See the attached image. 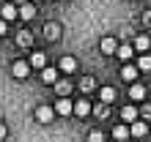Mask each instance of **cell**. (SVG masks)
Wrapping results in <instances>:
<instances>
[{
  "label": "cell",
  "mask_w": 151,
  "mask_h": 142,
  "mask_svg": "<svg viewBox=\"0 0 151 142\" xmlns=\"http://www.w3.org/2000/svg\"><path fill=\"white\" fill-rule=\"evenodd\" d=\"M91 109H93L96 115H99L102 120H104V118H107V115H110V112H107V107H104V104H99V107H91Z\"/></svg>",
  "instance_id": "25"
},
{
  "label": "cell",
  "mask_w": 151,
  "mask_h": 142,
  "mask_svg": "<svg viewBox=\"0 0 151 142\" xmlns=\"http://www.w3.org/2000/svg\"><path fill=\"white\" fill-rule=\"evenodd\" d=\"M88 112H91V104H88L85 99H80V101L74 104V109H72V115H77V118H85Z\"/></svg>",
  "instance_id": "6"
},
{
  "label": "cell",
  "mask_w": 151,
  "mask_h": 142,
  "mask_svg": "<svg viewBox=\"0 0 151 142\" xmlns=\"http://www.w3.org/2000/svg\"><path fill=\"white\" fill-rule=\"evenodd\" d=\"M102 52L104 55H115V52H118V44H115V38H102Z\"/></svg>",
  "instance_id": "8"
},
{
  "label": "cell",
  "mask_w": 151,
  "mask_h": 142,
  "mask_svg": "<svg viewBox=\"0 0 151 142\" xmlns=\"http://www.w3.org/2000/svg\"><path fill=\"white\" fill-rule=\"evenodd\" d=\"M44 36H47V38H58V36H60V28H58V25H47V28H44Z\"/></svg>",
  "instance_id": "22"
},
{
  "label": "cell",
  "mask_w": 151,
  "mask_h": 142,
  "mask_svg": "<svg viewBox=\"0 0 151 142\" xmlns=\"http://www.w3.org/2000/svg\"><path fill=\"white\" fill-rule=\"evenodd\" d=\"M115 55H118L121 60H129L132 55H135V49H132L129 44H124V47H118V52H115Z\"/></svg>",
  "instance_id": "19"
},
{
  "label": "cell",
  "mask_w": 151,
  "mask_h": 142,
  "mask_svg": "<svg viewBox=\"0 0 151 142\" xmlns=\"http://www.w3.org/2000/svg\"><path fill=\"white\" fill-rule=\"evenodd\" d=\"M28 74H30V66L22 63V60H17V63H14V77H17V79H25Z\"/></svg>",
  "instance_id": "9"
},
{
  "label": "cell",
  "mask_w": 151,
  "mask_h": 142,
  "mask_svg": "<svg viewBox=\"0 0 151 142\" xmlns=\"http://www.w3.org/2000/svg\"><path fill=\"white\" fill-rule=\"evenodd\" d=\"M55 90H58V96H60V99H66V96H69V90H72V85H69V82H55Z\"/></svg>",
  "instance_id": "21"
},
{
  "label": "cell",
  "mask_w": 151,
  "mask_h": 142,
  "mask_svg": "<svg viewBox=\"0 0 151 142\" xmlns=\"http://www.w3.org/2000/svg\"><path fill=\"white\" fill-rule=\"evenodd\" d=\"M135 68H137V71H151V55H140Z\"/></svg>",
  "instance_id": "15"
},
{
  "label": "cell",
  "mask_w": 151,
  "mask_h": 142,
  "mask_svg": "<svg viewBox=\"0 0 151 142\" xmlns=\"http://www.w3.org/2000/svg\"><path fill=\"white\" fill-rule=\"evenodd\" d=\"M6 134H8V129L3 126V123H0V139H6Z\"/></svg>",
  "instance_id": "27"
},
{
  "label": "cell",
  "mask_w": 151,
  "mask_h": 142,
  "mask_svg": "<svg viewBox=\"0 0 151 142\" xmlns=\"http://www.w3.org/2000/svg\"><path fill=\"white\" fill-rule=\"evenodd\" d=\"M60 68L69 74V71H74V68H77V60H74V58H69V55H66V58H60Z\"/></svg>",
  "instance_id": "17"
},
{
  "label": "cell",
  "mask_w": 151,
  "mask_h": 142,
  "mask_svg": "<svg viewBox=\"0 0 151 142\" xmlns=\"http://www.w3.org/2000/svg\"><path fill=\"white\" fill-rule=\"evenodd\" d=\"M113 137H115V139H118V142H124V139H127V137H129V129H127V126H121V123H118V126H115V129H113Z\"/></svg>",
  "instance_id": "16"
},
{
  "label": "cell",
  "mask_w": 151,
  "mask_h": 142,
  "mask_svg": "<svg viewBox=\"0 0 151 142\" xmlns=\"http://www.w3.org/2000/svg\"><path fill=\"white\" fill-rule=\"evenodd\" d=\"M36 118H39V123H52L55 109H52V107H39V109H36Z\"/></svg>",
  "instance_id": "4"
},
{
  "label": "cell",
  "mask_w": 151,
  "mask_h": 142,
  "mask_svg": "<svg viewBox=\"0 0 151 142\" xmlns=\"http://www.w3.org/2000/svg\"><path fill=\"white\" fill-rule=\"evenodd\" d=\"M146 134H148V126H146L143 120H135V123L129 126V137H137V139H143Z\"/></svg>",
  "instance_id": "3"
},
{
  "label": "cell",
  "mask_w": 151,
  "mask_h": 142,
  "mask_svg": "<svg viewBox=\"0 0 151 142\" xmlns=\"http://www.w3.org/2000/svg\"><path fill=\"white\" fill-rule=\"evenodd\" d=\"M88 142H104V134H102L99 129H93L91 134H88Z\"/></svg>",
  "instance_id": "24"
},
{
  "label": "cell",
  "mask_w": 151,
  "mask_h": 142,
  "mask_svg": "<svg viewBox=\"0 0 151 142\" xmlns=\"http://www.w3.org/2000/svg\"><path fill=\"white\" fill-rule=\"evenodd\" d=\"M99 96H102V104L107 107V104L115 99V90H113V87H102V93H99Z\"/></svg>",
  "instance_id": "20"
},
{
  "label": "cell",
  "mask_w": 151,
  "mask_h": 142,
  "mask_svg": "<svg viewBox=\"0 0 151 142\" xmlns=\"http://www.w3.org/2000/svg\"><path fill=\"white\" fill-rule=\"evenodd\" d=\"M121 77H124V82H135V79H137V68L135 66H124L121 68Z\"/></svg>",
  "instance_id": "11"
},
{
  "label": "cell",
  "mask_w": 151,
  "mask_h": 142,
  "mask_svg": "<svg viewBox=\"0 0 151 142\" xmlns=\"http://www.w3.org/2000/svg\"><path fill=\"white\" fill-rule=\"evenodd\" d=\"M52 109H55V115H72V109H74V104H72V99H58V104L52 107Z\"/></svg>",
  "instance_id": "2"
},
{
  "label": "cell",
  "mask_w": 151,
  "mask_h": 142,
  "mask_svg": "<svg viewBox=\"0 0 151 142\" xmlns=\"http://www.w3.org/2000/svg\"><path fill=\"white\" fill-rule=\"evenodd\" d=\"M140 112H143V118H151V104H143V109H140Z\"/></svg>",
  "instance_id": "26"
},
{
  "label": "cell",
  "mask_w": 151,
  "mask_h": 142,
  "mask_svg": "<svg viewBox=\"0 0 151 142\" xmlns=\"http://www.w3.org/2000/svg\"><path fill=\"white\" fill-rule=\"evenodd\" d=\"M148 47H151V38L143 33V36H137V38H135V47H132V49H140V52H146Z\"/></svg>",
  "instance_id": "13"
},
{
  "label": "cell",
  "mask_w": 151,
  "mask_h": 142,
  "mask_svg": "<svg viewBox=\"0 0 151 142\" xmlns=\"http://www.w3.org/2000/svg\"><path fill=\"white\" fill-rule=\"evenodd\" d=\"M6 30H8V28H6V22L0 19V36H6Z\"/></svg>",
  "instance_id": "29"
},
{
  "label": "cell",
  "mask_w": 151,
  "mask_h": 142,
  "mask_svg": "<svg viewBox=\"0 0 151 142\" xmlns=\"http://www.w3.org/2000/svg\"><path fill=\"white\" fill-rule=\"evenodd\" d=\"M28 66H30V68L44 71V68H47V55H44V52H33V55H30V60H28Z\"/></svg>",
  "instance_id": "1"
},
{
  "label": "cell",
  "mask_w": 151,
  "mask_h": 142,
  "mask_svg": "<svg viewBox=\"0 0 151 142\" xmlns=\"http://www.w3.org/2000/svg\"><path fill=\"white\" fill-rule=\"evenodd\" d=\"M121 120L135 123V120H137V109H135V107H124V109H121Z\"/></svg>",
  "instance_id": "12"
},
{
  "label": "cell",
  "mask_w": 151,
  "mask_h": 142,
  "mask_svg": "<svg viewBox=\"0 0 151 142\" xmlns=\"http://www.w3.org/2000/svg\"><path fill=\"white\" fill-rule=\"evenodd\" d=\"M17 16H19V11H17L11 3H6L3 8H0V19L3 22H11V19H17Z\"/></svg>",
  "instance_id": "5"
},
{
  "label": "cell",
  "mask_w": 151,
  "mask_h": 142,
  "mask_svg": "<svg viewBox=\"0 0 151 142\" xmlns=\"http://www.w3.org/2000/svg\"><path fill=\"white\" fill-rule=\"evenodd\" d=\"M41 82L55 85V82H58V71H55V68H44V71H41Z\"/></svg>",
  "instance_id": "10"
},
{
  "label": "cell",
  "mask_w": 151,
  "mask_h": 142,
  "mask_svg": "<svg viewBox=\"0 0 151 142\" xmlns=\"http://www.w3.org/2000/svg\"><path fill=\"white\" fill-rule=\"evenodd\" d=\"M17 41H19L22 47H30V44H33V36H30L28 30H22V33H19V38H17Z\"/></svg>",
  "instance_id": "23"
},
{
  "label": "cell",
  "mask_w": 151,
  "mask_h": 142,
  "mask_svg": "<svg viewBox=\"0 0 151 142\" xmlns=\"http://www.w3.org/2000/svg\"><path fill=\"white\" fill-rule=\"evenodd\" d=\"M143 22L148 25V28H151V11H146V16H143Z\"/></svg>",
  "instance_id": "28"
},
{
  "label": "cell",
  "mask_w": 151,
  "mask_h": 142,
  "mask_svg": "<svg viewBox=\"0 0 151 142\" xmlns=\"http://www.w3.org/2000/svg\"><path fill=\"white\" fill-rule=\"evenodd\" d=\"M129 96H132V99H143V96H146V87L143 85H140V82H135V85H132V90H129Z\"/></svg>",
  "instance_id": "18"
},
{
  "label": "cell",
  "mask_w": 151,
  "mask_h": 142,
  "mask_svg": "<svg viewBox=\"0 0 151 142\" xmlns=\"http://www.w3.org/2000/svg\"><path fill=\"white\" fill-rule=\"evenodd\" d=\"M17 11H19V16L28 22V19H33V16H36V6H33V3H25V6L17 8Z\"/></svg>",
  "instance_id": "7"
},
{
  "label": "cell",
  "mask_w": 151,
  "mask_h": 142,
  "mask_svg": "<svg viewBox=\"0 0 151 142\" xmlns=\"http://www.w3.org/2000/svg\"><path fill=\"white\" fill-rule=\"evenodd\" d=\"M93 87H96V79L93 77H83V79H80V90H83V93H91Z\"/></svg>",
  "instance_id": "14"
}]
</instances>
